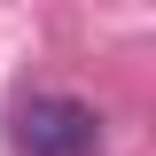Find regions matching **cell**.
I'll list each match as a JSON object with an SVG mask.
<instances>
[{"label":"cell","instance_id":"cell-1","mask_svg":"<svg viewBox=\"0 0 156 156\" xmlns=\"http://www.w3.org/2000/svg\"><path fill=\"white\" fill-rule=\"evenodd\" d=\"M16 148L23 156H94L101 148V109L78 94H31L16 109Z\"/></svg>","mask_w":156,"mask_h":156}]
</instances>
